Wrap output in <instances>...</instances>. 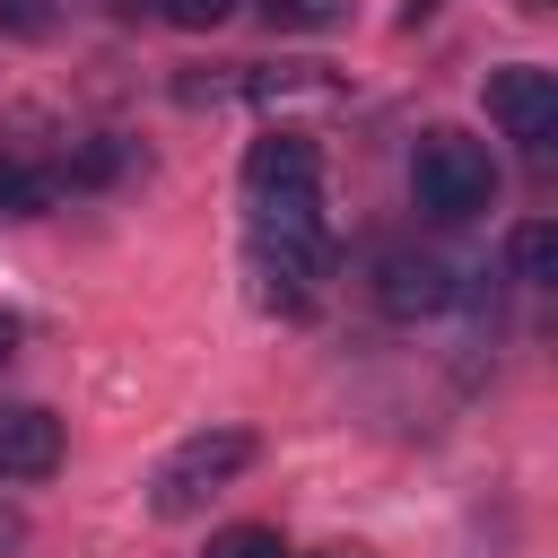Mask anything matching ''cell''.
<instances>
[{
	"label": "cell",
	"mask_w": 558,
	"mask_h": 558,
	"mask_svg": "<svg viewBox=\"0 0 558 558\" xmlns=\"http://www.w3.org/2000/svg\"><path fill=\"white\" fill-rule=\"evenodd\" d=\"M244 462H253V436H244V427H201V436H183V445L157 462V514H192V506L218 497Z\"/></svg>",
	"instance_id": "obj_3"
},
{
	"label": "cell",
	"mask_w": 558,
	"mask_h": 558,
	"mask_svg": "<svg viewBox=\"0 0 558 558\" xmlns=\"http://www.w3.org/2000/svg\"><path fill=\"white\" fill-rule=\"evenodd\" d=\"M253 270L270 279V305H305L331 279V235L314 218V192L296 201H253Z\"/></svg>",
	"instance_id": "obj_1"
},
{
	"label": "cell",
	"mask_w": 558,
	"mask_h": 558,
	"mask_svg": "<svg viewBox=\"0 0 558 558\" xmlns=\"http://www.w3.org/2000/svg\"><path fill=\"white\" fill-rule=\"evenodd\" d=\"M244 192H253V201H296V192H314V140H305V131L253 140V148H244Z\"/></svg>",
	"instance_id": "obj_7"
},
{
	"label": "cell",
	"mask_w": 558,
	"mask_h": 558,
	"mask_svg": "<svg viewBox=\"0 0 558 558\" xmlns=\"http://www.w3.org/2000/svg\"><path fill=\"white\" fill-rule=\"evenodd\" d=\"M375 305L384 314H436V305H453V270L436 262V253H384L375 262Z\"/></svg>",
	"instance_id": "obj_6"
},
{
	"label": "cell",
	"mask_w": 558,
	"mask_h": 558,
	"mask_svg": "<svg viewBox=\"0 0 558 558\" xmlns=\"http://www.w3.org/2000/svg\"><path fill=\"white\" fill-rule=\"evenodd\" d=\"M113 9H140V0H113Z\"/></svg>",
	"instance_id": "obj_16"
},
{
	"label": "cell",
	"mask_w": 558,
	"mask_h": 558,
	"mask_svg": "<svg viewBox=\"0 0 558 558\" xmlns=\"http://www.w3.org/2000/svg\"><path fill=\"white\" fill-rule=\"evenodd\" d=\"M488 122L506 140H549L558 131V78L514 61V70H488Z\"/></svg>",
	"instance_id": "obj_5"
},
{
	"label": "cell",
	"mask_w": 558,
	"mask_h": 558,
	"mask_svg": "<svg viewBox=\"0 0 558 558\" xmlns=\"http://www.w3.org/2000/svg\"><path fill=\"white\" fill-rule=\"evenodd\" d=\"M61 471V418L52 410H0V480H52Z\"/></svg>",
	"instance_id": "obj_8"
},
{
	"label": "cell",
	"mask_w": 558,
	"mask_h": 558,
	"mask_svg": "<svg viewBox=\"0 0 558 558\" xmlns=\"http://www.w3.org/2000/svg\"><path fill=\"white\" fill-rule=\"evenodd\" d=\"M410 192H418L427 218L462 227V218H480V209L497 201V166H488V148L462 140V131H418V148H410Z\"/></svg>",
	"instance_id": "obj_2"
},
{
	"label": "cell",
	"mask_w": 558,
	"mask_h": 558,
	"mask_svg": "<svg viewBox=\"0 0 558 558\" xmlns=\"http://www.w3.org/2000/svg\"><path fill=\"white\" fill-rule=\"evenodd\" d=\"M323 558H357V549H323Z\"/></svg>",
	"instance_id": "obj_15"
},
{
	"label": "cell",
	"mask_w": 558,
	"mask_h": 558,
	"mask_svg": "<svg viewBox=\"0 0 558 558\" xmlns=\"http://www.w3.org/2000/svg\"><path fill=\"white\" fill-rule=\"evenodd\" d=\"M227 9H235V0H166V17H174V26H192V35H201V26H218Z\"/></svg>",
	"instance_id": "obj_12"
},
{
	"label": "cell",
	"mask_w": 558,
	"mask_h": 558,
	"mask_svg": "<svg viewBox=\"0 0 558 558\" xmlns=\"http://www.w3.org/2000/svg\"><path fill=\"white\" fill-rule=\"evenodd\" d=\"M61 183H70V157L44 148V140H26V113H17V122L0 131V209H9V218H35V209L61 201Z\"/></svg>",
	"instance_id": "obj_4"
},
{
	"label": "cell",
	"mask_w": 558,
	"mask_h": 558,
	"mask_svg": "<svg viewBox=\"0 0 558 558\" xmlns=\"http://www.w3.org/2000/svg\"><path fill=\"white\" fill-rule=\"evenodd\" d=\"M279 26H323V17H340V0H262Z\"/></svg>",
	"instance_id": "obj_11"
},
{
	"label": "cell",
	"mask_w": 558,
	"mask_h": 558,
	"mask_svg": "<svg viewBox=\"0 0 558 558\" xmlns=\"http://www.w3.org/2000/svg\"><path fill=\"white\" fill-rule=\"evenodd\" d=\"M209 558H288V549H279L270 523H227V532L209 541Z\"/></svg>",
	"instance_id": "obj_10"
},
{
	"label": "cell",
	"mask_w": 558,
	"mask_h": 558,
	"mask_svg": "<svg viewBox=\"0 0 558 558\" xmlns=\"http://www.w3.org/2000/svg\"><path fill=\"white\" fill-rule=\"evenodd\" d=\"M0 17H9L17 35H44V9H35V0H0Z\"/></svg>",
	"instance_id": "obj_13"
},
{
	"label": "cell",
	"mask_w": 558,
	"mask_h": 558,
	"mask_svg": "<svg viewBox=\"0 0 558 558\" xmlns=\"http://www.w3.org/2000/svg\"><path fill=\"white\" fill-rule=\"evenodd\" d=\"M9 349H17V323H9V314H0V357H9Z\"/></svg>",
	"instance_id": "obj_14"
},
{
	"label": "cell",
	"mask_w": 558,
	"mask_h": 558,
	"mask_svg": "<svg viewBox=\"0 0 558 558\" xmlns=\"http://www.w3.org/2000/svg\"><path fill=\"white\" fill-rule=\"evenodd\" d=\"M506 262H514L523 288H549V279H558V227H549V218L514 227V253H506Z\"/></svg>",
	"instance_id": "obj_9"
}]
</instances>
